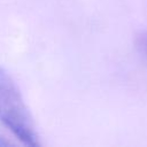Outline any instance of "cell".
<instances>
[{
  "instance_id": "obj_1",
  "label": "cell",
  "mask_w": 147,
  "mask_h": 147,
  "mask_svg": "<svg viewBox=\"0 0 147 147\" xmlns=\"http://www.w3.org/2000/svg\"><path fill=\"white\" fill-rule=\"evenodd\" d=\"M0 123L24 146L39 147V136L21 91L0 67Z\"/></svg>"
},
{
  "instance_id": "obj_2",
  "label": "cell",
  "mask_w": 147,
  "mask_h": 147,
  "mask_svg": "<svg viewBox=\"0 0 147 147\" xmlns=\"http://www.w3.org/2000/svg\"><path fill=\"white\" fill-rule=\"evenodd\" d=\"M137 49L142 59L147 62V33H142L137 39Z\"/></svg>"
},
{
  "instance_id": "obj_3",
  "label": "cell",
  "mask_w": 147,
  "mask_h": 147,
  "mask_svg": "<svg viewBox=\"0 0 147 147\" xmlns=\"http://www.w3.org/2000/svg\"><path fill=\"white\" fill-rule=\"evenodd\" d=\"M11 145V142L9 140H7L5 137L0 136V147H9Z\"/></svg>"
}]
</instances>
